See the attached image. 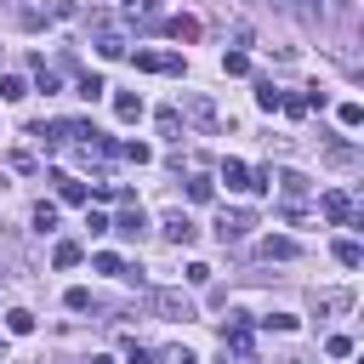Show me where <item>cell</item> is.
<instances>
[{
  "label": "cell",
  "mask_w": 364,
  "mask_h": 364,
  "mask_svg": "<svg viewBox=\"0 0 364 364\" xmlns=\"http://www.w3.org/2000/svg\"><path fill=\"white\" fill-rule=\"evenodd\" d=\"M119 6H125L131 17H136V11H154V0H119Z\"/></svg>",
  "instance_id": "d6a6232c"
},
{
  "label": "cell",
  "mask_w": 364,
  "mask_h": 364,
  "mask_svg": "<svg viewBox=\"0 0 364 364\" xmlns=\"http://www.w3.org/2000/svg\"><path fill=\"white\" fill-rule=\"evenodd\" d=\"M279 11H290V17H307V0H273Z\"/></svg>",
  "instance_id": "4dcf8cb0"
},
{
  "label": "cell",
  "mask_w": 364,
  "mask_h": 364,
  "mask_svg": "<svg viewBox=\"0 0 364 364\" xmlns=\"http://www.w3.org/2000/svg\"><path fill=\"white\" fill-rule=\"evenodd\" d=\"M46 11H51V17H74L80 6H74V0H46Z\"/></svg>",
  "instance_id": "f1b7e54d"
},
{
  "label": "cell",
  "mask_w": 364,
  "mask_h": 364,
  "mask_svg": "<svg viewBox=\"0 0 364 364\" xmlns=\"http://www.w3.org/2000/svg\"><path fill=\"white\" fill-rule=\"evenodd\" d=\"M250 228H256V216H250V210H222V216H216V239H222V245L245 239Z\"/></svg>",
  "instance_id": "277c9868"
},
{
  "label": "cell",
  "mask_w": 364,
  "mask_h": 364,
  "mask_svg": "<svg viewBox=\"0 0 364 364\" xmlns=\"http://www.w3.org/2000/svg\"><path fill=\"white\" fill-rule=\"evenodd\" d=\"M165 364H199V358H193L188 347H171V353H165Z\"/></svg>",
  "instance_id": "f546056e"
},
{
  "label": "cell",
  "mask_w": 364,
  "mask_h": 364,
  "mask_svg": "<svg viewBox=\"0 0 364 364\" xmlns=\"http://www.w3.org/2000/svg\"><path fill=\"white\" fill-rule=\"evenodd\" d=\"M324 353H330V358H353V336H330Z\"/></svg>",
  "instance_id": "603a6c76"
},
{
  "label": "cell",
  "mask_w": 364,
  "mask_h": 364,
  "mask_svg": "<svg viewBox=\"0 0 364 364\" xmlns=\"http://www.w3.org/2000/svg\"><path fill=\"white\" fill-rule=\"evenodd\" d=\"M91 364H114V358H91Z\"/></svg>",
  "instance_id": "836d02e7"
},
{
  "label": "cell",
  "mask_w": 364,
  "mask_h": 364,
  "mask_svg": "<svg viewBox=\"0 0 364 364\" xmlns=\"http://www.w3.org/2000/svg\"><path fill=\"white\" fill-rule=\"evenodd\" d=\"M34 228H40V233H51V228H57V205H46V199H40V205H34Z\"/></svg>",
  "instance_id": "ffe728a7"
},
{
  "label": "cell",
  "mask_w": 364,
  "mask_h": 364,
  "mask_svg": "<svg viewBox=\"0 0 364 364\" xmlns=\"http://www.w3.org/2000/svg\"><path fill=\"white\" fill-rule=\"evenodd\" d=\"M336 262H341V267H358V262H364L358 239H336Z\"/></svg>",
  "instance_id": "9a60e30c"
},
{
  "label": "cell",
  "mask_w": 364,
  "mask_h": 364,
  "mask_svg": "<svg viewBox=\"0 0 364 364\" xmlns=\"http://www.w3.org/2000/svg\"><path fill=\"white\" fill-rule=\"evenodd\" d=\"M154 307H159V318H193V301L182 296V290H154Z\"/></svg>",
  "instance_id": "5b68a950"
},
{
  "label": "cell",
  "mask_w": 364,
  "mask_h": 364,
  "mask_svg": "<svg viewBox=\"0 0 364 364\" xmlns=\"http://www.w3.org/2000/svg\"><path fill=\"white\" fill-rule=\"evenodd\" d=\"M182 114H188L199 131H216V125H222V114H216V102H210L205 91H182Z\"/></svg>",
  "instance_id": "3957f363"
},
{
  "label": "cell",
  "mask_w": 364,
  "mask_h": 364,
  "mask_svg": "<svg viewBox=\"0 0 364 364\" xmlns=\"http://www.w3.org/2000/svg\"><path fill=\"white\" fill-rule=\"evenodd\" d=\"M51 182H57V193H63L68 205H85V182H74V176H63V171H51Z\"/></svg>",
  "instance_id": "8fae6325"
},
{
  "label": "cell",
  "mask_w": 364,
  "mask_h": 364,
  "mask_svg": "<svg viewBox=\"0 0 364 364\" xmlns=\"http://www.w3.org/2000/svg\"><path fill=\"white\" fill-rule=\"evenodd\" d=\"M222 347H228L239 364H256V336H250V324H245V318L222 324Z\"/></svg>",
  "instance_id": "6da1fadb"
},
{
  "label": "cell",
  "mask_w": 364,
  "mask_h": 364,
  "mask_svg": "<svg viewBox=\"0 0 364 364\" xmlns=\"http://www.w3.org/2000/svg\"><path fill=\"white\" fill-rule=\"evenodd\" d=\"M262 256L267 262H290L296 256V239H262Z\"/></svg>",
  "instance_id": "4fadbf2b"
},
{
  "label": "cell",
  "mask_w": 364,
  "mask_h": 364,
  "mask_svg": "<svg viewBox=\"0 0 364 364\" xmlns=\"http://www.w3.org/2000/svg\"><path fill=\"white\" fill-rule=\"evenodd\" d=\"M91 34H97V51H102V57H125V34L114 28L108 11H91Z\"/></svg>",
  "instance_id": "7a4b0ae2"
},
{
  "label": "cell",
  "mask_w": 364,
  "mask_h": 364,
  "mask_svg": "<svg viewBox=\"0 0 364 364\" xmlns=\"http://www.w3.org/2000/svg\"><path fill=\"white\" fill-rule=\"evenodd\" d=\"M336 119H341L347 131H358V125H364V108H358V102H341V108H336Z\"/></svg>",
  "instance_id": "d6986e66"
},
{
  "label": "cell",
  "mask_w": 364,
  "mask_h": 364,
  "mask_svg": "<svg viewBox=\"0 0 364 364\" xmlns=\"http://www.w3.org/2000/svg\"><path fill=\"white\" fill-rule=\"evenodd\" d=\"M125 364H154V353H148V347H131V353H125Z\"/></svg>",
  "instance_id": "1f68e13d"
},
{
  "label": "cell",
  "mask_w": 364,
  "mask_h": 364,
  "mask_svg": "<svg viewBox=\"0 0 364 364\" xmlns=\"http://www.w3.org/2000/svg\"><path fill=\"white\" fill-rule=\"evenodd\" d=\"M279 108H284L290 119H301V114H307V97H279Z\"/></svg>",
  "instance_id": "484cf974"
},
{
  "label": "cell",
  "mask_w": 364,
  "mask_h": 364,
  "mask_svg": "<svg viewBox=\"0 0 364 364\" xmlns=\"http://www.w3.org/2000/svg\"><path fill=\"white\" fill-rule=\"evenodd\" d=\"M136 68L142 74H182V57L176 51H136Z\"/></svg>",
  "instance_id": "8992f818"
},
{
  "label": "cell",
  "mask_w": 364,
  "mask_h": 364,
  "mask_svg": "<svg viewBox=\"0 0 364 364\" xmlns=\"http://www.w3.org/2000/svg\"><path fill=\"white\" fill-rule=\"evenodd\" d=\"M114 114H119L125 125H136V119H142V97H136V91H119V97H114Z\"/></svg>",
  "instance_id": "30bf717a"
},
{
  "label": "cell",
  "mask_w": 364,
  "mask_h": 364,
  "mask_svg": "<svg viewBox=\"0 0 364 364\" xmlns=\"http://www.w3.org/2000/svg\"><path fill=\"white\" fill-rule=\"evenodd\" d=\"M142 228H148V222H142V205H125V210L108 222V233H119V239H136Z\"/></svg>",
  "instance_id": "52a82bcc"
},
{
  "label": "cell",
  "mask_w": 364,
  "mask_h": 364,
  "mask_svg": "<svg viewBox=\"0 0 364 364\" xmlns=\"http://www.w3.org/2000/svg\"><path fill=\"white\" fill-rule=\"evenodd\" d=\"M34 85H40V91H57V74H51V68L40 63V68H34Z\"/></svg>",
  "instance_id": "83f0119b"
},
{
  "label": "cell",
  "mask_w": 364,
  "mask_h": 364,
  "mask_svg": "<svg viewBox=\"0 0 364 364\" xmlns=\"http://www.w3.org/2000/svg\"><path fill=\"white\" fill-rule=\"evenodd\" d=\"M102 91H108V85H102V74H85V80H80V97H91V102H97Z\"/></svg>",
  "instance_id": "d4e9b609"
},
{
  "label": "cell",
  "mask_w": 364,
  "mask_h": 364,
  "mask_svg": "<svg viewBox=\"0 0 364 364\" xmlns=\"http://www.w3.org/2000/svg\"><path fill=\"white\" fill-rule=\"evenodd\" d=\"M222 68H228V74H250V57H245V51H228Z\"/></svg>",
  "instance_id": "cb8c5ba5"
},
{
  "label": "cell",
  "mask_w": 364,
  "mask_h": 364,
  "mask_svg": "<svg viewBox=\"0 0 364 364\" xmlns=\"http://www.w3.org/2000/svg\"><path fill=\"white\" fill-rule=\"evenodd\" d=\"M91 267H97V273H125V262H119L114 250H102V256H91Z\"/></svg>",
  "instance_id": "7402d4cb"
},
{
  "label": "cell",
  "mask_w": 364,
  "mask_h": 364,
  "mask_svg": "<svg viewBox=\"0 0 364 364\" xmlns=\"http://www.w3.org/2000/svg\"><path fill=\"white\" fill-rule=\"evenodd\" d=\"M171 34H176V40H199V23H193V17H171Z\"/></svg>",
  "instance_id": "44dd1931"
},
{
  "label": "cell",
  "mask_w": 364,
  "mask_h": 364,
  "mask_svg": "<svg viewBox=\"0 0 364 364\" xmlns=\"http://www.w3.org/2000/svg\"><path fill=\"white\" fill-rule=\"evenodd\" d=\"M210 193H216V188H210V182H205V176H193V182H188V199H199V205H205V199H210Z\"/></svg>",
  "instance_id": "4316f807"
},
{
  "label": "cell",
  "mask_w": 364,
  "mask_h": 364,
  "mask_svg": "<svg viewBox=\"0 0 364 364\" xmlns=\"http://www.w3.org/2000/svg\"><path fill=\"white\" fill-rule=\"evenodd\" d=\"M0 97H6V102H23V97H28V85H23L17 74H0Z\"/></svg>",
  "instance_id": "e0dca14e"
},
{
  "label": "cell",
  "mask_w": 364,
  "mask_h": 364,
  "mask_svg": "<svg viewBox=\"0 0 364 364\" xmlns=\"http://www.w3.org/2000/svg\"><path fill=\"white\" fill-rule=\"evenodd\" d=\"M6 330H11V336H28V330H34V313H28V307H11V313H6Z\"/></svg>",
  "instance_id": "2e32d148"
},
{
  "label": "cell",
  "mask_w": 364,
  "mask_h": 364,
  "mask_svg": "<svg viewBox=\"0 0 364 364\" xmlns=\"http://www.w3.org/2000/svg\"><path fill=\"white\" fill-rule=\"evenodd\" d=\"M279 97H284V91H279V85H273V80H256V102H262V108H267V114H273V108H279Z\"/></svg>",
  "instance_id": "ac0fdd59"
},
{
  "label": "cell",
  "mask_w": 364,
  "mask_h": 364,
  "mask_svg": "<svg viewBox=\"0 0 364 364\" xmlns=\"http://www.w3.org/2000/svg\"><path fill=\"white\" fill-rule=\"evenodd\" d=\"M318 210H324L336 228H347V222H353V199H347V193H324V199H318Z\"/></svg>",
  "instance_id": "ba28073f"
},
{
  "label": "cell",
  "mask_w": 364,
  "mask_h": 364,
  "mask_svg": "<svg viewBox=\"0 0 364 364\" xmlns=\"http://www.w3.org/2000/svg\"><path fill=\"white\" fill-rule=\"evenodd\" d=\"M273 182L284 188V199H301V193H307V176H301V171H279Z\"/></svg>",
  "instance_id": "7c38bea8"
},
{
  "label": "cell",
  "mask_w": 364,
  "mask_h": 364,
  "mask_svg": "<svg viewBox=\"0 0 364 364\" xmlns=\"http://www.w3.org/2000/svg\"><path fill=\"white\" fill-rule=\"evenodd\" d=\"M165 239H171V245H193V239H199V228H193L182 210H171V216H165Z\"/></svg>",
  "instance_id": "9c48e42d"
},
{
  "label": "cell",
  "mask_w": 364,
  "mask_h": 364,
  "mask_svg": "<svg viewBox=\"0 0 364 364\" xmlns=\"http://www.w3.org/2000/svg\"><path fill=\"white\" fill-rule=\"evenodd\" d=\"M51 262H57V267H80V262H85V250H80L74 239H63V245L51 250Z\"/></svg>",
  "instance_id": "5bb4252c"
}]
</instances>
